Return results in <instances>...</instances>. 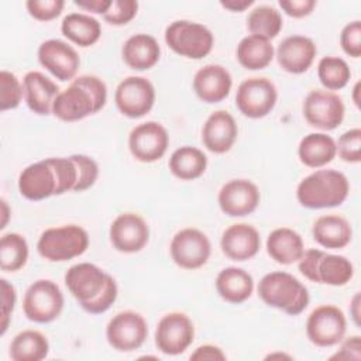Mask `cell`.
<instances>
[{
	"instance_id": "obj_30",
	"label": "cell",
	"mask_w": 361,
	"mask_h": 361,
	"mask_svg": "<svg viewBox=\"0 0 361 361\" xmlns=\"http://www.w3.org/2000/svg\"><path fill=\"white\" fill-rule=\"evenodd\" d=\"M61 32L75 45L87 48L100 39L102 25L90 14L69 13L61 23Z\"/></svg>"
},
{
	"instance_id": "obj_22",
	"label": "cell",
	"mask_w": 361,
	"mask_h": 361,
	"mask_svg": "<svg viewBox=\"0 0 361 361\" xmlns=\"http://www.w3.org/2000/svg\"><path fill=\"white\" fill-rule=\"evenodd\" d=\"M192 86L203 103L214 104L223 102L230 94L233 78L223 65L207 63L196 71Z\"/></svg>"
},
{
	"instance_id": "obj_11",
	"label": "cell",
	"mask_w": 361,
	"mask_h": 361,
	"mask_svg": "<svg viewBox=\"0 0 361 361\" xmlns=\"http://www.w3.org/2000/svg\"><path fill=\"white\" fill-rule=\"evenodd\" d=\"M155 96V87L149 79L127 76L116 87L114 103L123 116L141 118L154 107Z\"/></svg>"
},
{
	"instance_id": "obj_14",
	"label": "cell",
	"mask_w": 361,
	"mask_h": 361,
	"mask_svg": "<svg viewBox=\"0 0 361 361\" xmlns=\"http://www.w3.org/2000/svg\"><path fill=\"white\" fill-rule=\"evenodd\" d=\"M169 147V134L158 121H145L135 126L128 134L131 155L144 164L161 159Z\"/></svg>"
},
{
	"instance_id": "obj_53",
	"label": "cell",
	"mask_w": 361,
	"mask_h": 361,
	"mask_svg": "<svg viewBox=\"0 0 361 361\" xmlns=\"http://www.w3.org/2000/svg\"><path fill=\"white\" fill-rule=\"evenodd\" d=\"M1 214H3V220H1L0 228L3 230V228L7 226V223H8V216H10V209H8V204H7V202H6L4 199H1Z\"/></svg>"
},
{
	"instance_id": "obj_28",
	"label": "cell",
	"mask_w": 361,
	"mask_h": 361,
	"mask_svg": "<svg viewBox=\"0 0 361 361\" xmlns=\"http://www.w3.org/2000/svg\"><path fill=\"white\" fill-rule=\"evenodd\" d=\"M267 252L278 264L290 265L298 262L305 251L302 235L289 227L272 230L267 238Z\"/></svg>"
},
{
	"instance_id": "obj_27",
	"label": "cell",
	"mask_w": 361,
	"mask_h": 361,
	"mask_svg": "<svg viewBox=\"0 0 361 361\" xmlns=\"http://www.w3.org/2000/svg\"><path fill=\"white\" fill-rule=\"evenodd\" d=\"M214 285L219 296L233 305L245 302L254 292L252 275L238 267L223 268L217 274Z\"/></svg>"
},
{
	"instance_id": "obj_50",
	"label": "cell",
	"mask_w": 361,
	"mask_h": 361,
	"mask_svg": "<svg viewBox=\"0 0 361 361\" xmlns=\"http://www.w3.org/2000/svg\"><path fill=\"white\" fill-rule=\"evenodd\" d=\"M73 3L75 6H78L85 11L103 16L109 10L111 0H75Z\"/></svg>"
},
{
	"instance_id": "obj_34",
	"label": "cell",
	"mask_w": 361,
	"mask_h": 361,
	"mask_svg": "<svg viewBox=\"0 0 361 361\" xmlns=\"http://www.w3.org/2000/svg\"><path fill=\"white\" fill-rule=\"evenodd\" d=\"M354 276L353 262L337 254L322 252L316 265V283L330 285V286H344Z\"/></svg>"
},
{
	"instance_id": "obj_1",
	"label": "cell",
	"mask_w": 361,
	"mask_h": 361,
	"mask_svg": "<svg viewBox=\"0 0 361 361\" xmlns=\"http://www.w3.org/2000/svg\"><path fill=\"white\" fill-rule=\"evenodd\" d=\"M107 102V86L94 75H80L61 90L54 100L52 114L61 121L72 123L100 111Z\"/></svg>"
},
{
	"instance_id": "obj_54",
	"label": "cell",
	"mask_w": 361,
	"mask_h": 361,
	"mask_svg": "<svg viewBox=\"0 0 361 361\" xmlns=\"http://www.w3.org/2000/svg\"><path fill=\"white\" fill-rule=\"evenodd\" d=\"M358 92H360V82H357L353 87V102L357 107H360V99H358Z\"/></svg>"
},
{
	"instance_id": "obj_15",
	"label": "cell",
	"mask_w": 361,
	"mask_h": 361,
	"mask_svg": "<svg viewBox=\"0 0 361 361\" xmlns=\"http://www.w3.org/2000/svg\"><path fill=\"white\" fill-rule=\"evenodd\" d=\"M109 275V272L92 262H79L65 272L63 279L68 290L83 309L103 292Z\"/></svg>"
},
{
	"instance_id": "obj_43",
	"label": "cell",
	"mask_w": 361,
	"mask_h": 361,
	"mask_svg": "<svg viewBox=\"0 0 361 361\" xmlns=\"http://www.w3.org/2000/svg\"><path fill=\"white\" fill-rule=\"evenodd\" d=\"M28 14L38 21H51L61 16L65 1L63 0H28L25 1Z\"/></svg>"
},
{
	"instance_id": "obj_2",
	"label": "cell",
	"mask_w": 361,
	"mask_h": 361,
	"mask_svg": "<svg viewBox=\"0 0 361 361\" xmlns=\"http://www.w3.org/2000/svg\"><path fill=\"white\" fill-rule=\"evenodd\" d=\"M350 193L347 176L337 169H316L296 188V199L306 209H330L345 202Z\"/></svg>"
},
{
	"instance_id": "obj_4",
	"label": "cell",
	"mask_w": 361,
	"mask_h": 361,
	"mask_svg": "<svg viewBox=\"0 0 361 361\" xmlns=\"http://www.w3.org/2000/svg\"><path fill=\"white\" fill-rule=\"evenodd\" d=\"M89 247L87 231L78 224H63L44 230L37 241L38 254L51 262H65L80 257Z\"/></svg>"
},
{
	"instance_id": "obj_39",
	"label": "cell",
	"mask_w": 361,
	"mask_h": 361,
	"mask_svg": "<svg viewBox=\"0 0 361 361\" xmlns=\"http://www.w3.org/2000/svg\"><path fill=\"white\" fill-rule=\"evenodd\" d=\"M24 97L23 82L10 71L0 72V110L17 109Z\"/></svg>"
},
{
	"instance_id": "obj_20",
	"label": "cell",
	"mask_w": 361,
	"mask_h": 361,
	"mask_svg": "<svg viewBox=\"0 0 361 361\" xmlns=\"http://www.w3.org/2000/svg\"><path fill=\"white\" fill-rule=\"evenodd\" d=\"M18 192L27 200H44L56 195V176L48 158L27 165L18 175Z\"/></svg>"
},
{
	"instance_id": "obj_16",
	"label": "cell",
	"mask_w": 361,
	"mask_h": 361,
	"mask_svg": "<svg viewBox=\"0 0 361 361\" xmlns=\"http://www.w3.org/2000/svg\"><path fill=\"white\" fill-rule=\"evenodd\" d=\"M37 56L39 65L61 82H72L80 66V58L76 49L69 42L58 38L41 42Z\"/></svg>"
},
{
	"instance_id": "obj_35",
	"label": "cell",
	"mask_w": 361,
	"mask_h": 361,
	"mask_svg": "<svg viewBox=\"0 0 361 361\" xmlns=\"http://www.w3.org/2000/svg\"><path fill=\"white\" fill-rule=\"evenodd\" d=\"M283 27V20L281 11L268 4H261L254 7L247 17V28L250 34L258 35L267 39H274L278 37Z\"/></svg>"
},
{
	"instance_id": "obj_49",
	"label": "cell",
	"mask_w": 361,
	"mask_h": 361,
	"mask_svg": "<svg viewBox=\"0 0 361 361\" xmlns=\"http://www.w3.org/2000/svg\"><path fill=\"white\" fill-rule=\"evenodd\" d=\"M193 361H224L226 360V354L223 353V350L217 345L213 344H203L199 345L189 357Z\"/></svg>"
},
{
	"instance_id": "obj_47",
	"label": "cell",
	"mask_w": 361,
	"mask_h": 361,
	"mask_svg": "<svg viewBox=\"0 0 361 361\" xmlns=\"http://www.w3.org/2000/svg\"><path fill=\"white\" fill-rule=\"evenodd\" d=\"M338 350L330 357V360H355L361 358V337L350 336L344 337L340 343Z\"/></svg>"
},
{
	"instance_id": "obj_8",
	"label": "cell",
	"mask_w": 361,
	"mask_h": 361,
	"mask_svg": "<svg viewBox=\"0 0 361 361\" xmlns=\"http://www.w3.org/2000/svg\"><path fill=\"white\" fill-rule=\"evenodd\" d=\"M278 102V90L268 78H248L243 80L235 92V106L248 118L268 116Z\"/></svg>"
},
{
	"instance_id": "obj_17",
	"label": "cell",
	"mask_w": 361,
	"mask_h": 361,
	"mask_svg": "<svg viewBox=\"0 0 361 361\" xmlns=\"http://www.w3.org/2000/svg\"><path fill=\"white\" fill-rule=\"evenodd\" d=\"M111 245L124 254L141 251L149 241V227L142 216L134 212L120 213L110 224Z\"/></svg>"
},
{
	"instance_id": "obj_23",
	"label": "cell",
	"mask_w": 361,
	"mask_h": 361,
	"mask_svg": "<svg viewBox=\"0 0 361 361\" xmlns=\"http://www.w3.org/2000/svg\"><path fill=\"white\" fill-rule=\"evenodd\" d=\"M238 135V126L227 110L213 111L202 127V142L213 154L228 152Z\"/></svg>"
},
{
	"instance_id": "obj_44",
	"label": "cell",
	"mask_w": 361,
	"mask_h": 361,
	"mask_svg": "<svg viewBox=\"0 0 361 361\" xmlns=\"http://www.w3.org/2000/svg\"><path fill=\"white\" fill-rule=\"evenodd\" d=\"M340 45L345 55L351 58L361 56V21L354 20L347 23L340 34Z\"/></svg>"
},
{
	"instance_id": "obj_18",
	"label": "cell",
	"mask_w": 361,
	"mask_h": 361,
	"mask_svg": "<svg viewBox=\"0 0 361 361\" xmlns=\"http://www.w3.org/2000/svg\"><path fill=\"white\" fill-rule=\"evenodd\" d=\"M261 200L258 186L250 179H231L217 195L220 210L230 217H244L257 210Z\"/></svg>"
},
{
	"instance_id": "obj_36",
	"label": "cell",
	"mask_w": 361,
	"mask_h": 361,
	"mask_svg": "<svg viewBox=\"0 0 361 361\" xmlns=\"http://www.w3.org/2000/svg\"><path fill=\"white\" fill-rule=\"evenodd\" d=\"M28 243L18 233H7L0 238V268L4 272L20 271L28 259Z\"/></svg>"
},
{
	"instance_id": "obj_31",
	"label": "cell",
	"mask_w": 361,
	"mask_h": 361,
	"mask_svg": "<svg viewBox=\"0 0 361 361\" xmlns=\"http://www.w3.org/2000/svg\"><path fill=\"white\" fill-rule=\"evenodd\" d=\"M168 166L175 178L180 180H193L206 172L207 157L197 147L183 145L171 154Z\"/></svg>"
},
{
	"instance_id": "obj_55",
	"label": "cell",
	"mask_w": 361,
	"mask_h": 361,
	"mask_svg": "<svg viewBox=\"0 0 361 361\" xmlns=\"http://www.w3.org/2000/svg\"><path fill=\"white\" fill-rule=\"evenodd\" d=\"M274 357H278V358H288V360H290V355L283 354V353H274V354H269L267 358H274Z\"/></svg>"
},
{
	"instance_id": "obj_5",
	"label": "cell",
	"mask_w": 361,
	"mask_h": 361,
	"mask_svg": "<svg viewBox=\"0 0 361 361\" xmlns=\"http://www.w3.org/2000/svg\"><path fill=\"white\" fill-rule=\"evenodd\" d=\"M165 44L188 59H203L214 45L213 32L203 24L190 20H176L165 28Z\"/></svg>"
},
{
	"instance_id": "obj_3",
	"label": "cell",
	"mask_w": 361,
	"mask_h": 361,
	"mask_svg": "<svg viewBox=\"0 0 361 361\" xmlns=\"http://www.w3.org/2000/svg\"><path fill=\"white\" fill-rule=\"evenodd\" d=\"M257 290L267 306L282 310L289 316L300 314L310 300L307 288L296 276L285 271L265 274L258 282Z\"/></svg>"
},
{
	"instance_id": "obj_42",
	"label": "cell",
	"mask_w": 361,
	"mask_h": 361,
	"mask_svg": "<svg viewBox=\"0 0 361 361\" xmlns=\"http://www.w3.org/2000/svg\"><path fill=\"white\" fill-rule=\"evenodd\" d=\"M138 13V1L135 0H111L109 10L103 14V20L111 25H126Z\"/></svg>"
},
{
	"instance_id": "obj_24",
	"label": "cell",
	"mask_w": 361,
	"mask_h": 361,
	"mask_svg": "<svg viewBox=\"0 0 361 361\" xmlns=\"http://www.w3.org/2000/svg\"><path fill=\"white\" fill-rule=\"evenodd\" d=\"M23 86L24 100L32 113L38 116H48L52 113L54 100L61 92L59 86L52 79L39 71H30L23 78Z\"/></svg>"
},
{
	"instance_id": "obj_52",
	"label": "cell",
	"mask_w": 361,
	"mask_h": 361,
	"mask_svg": "<svg viewBox=\"0 0 361 361\" xmlns=\"http://www.w3.org/2000/svg\"><path fill=\"white\" fill-rule=\"evenodd\" d=\"M360 303H361V299H360V292H357L353 299L350 300V316L354 322V324L357 327H360Z\"/></svg>"
},
{
	"instance_id": "obj_48",
	"label": "cell",
	"mask_w": 361,
	"mask_h": 361,
	"mask_svg": "<svg viewBox=\"0 0 361 361\" xmlns=\"http://www.w3.org/2000/svg\"><path fill=\"white\" fill-rule=\"evenodd\" d=\"M278 4L286 16L303 18L313 13L317 3L314 0H279Z\"/></svg>"
},
{
	"instance_id": "obj_13",
	"label": "cell",
	"mask_w": 361,
	"mask_h": 361,
	"mask_svg": "<svg viewBox=\"0 0 361 361\" xmlns=\"http://www.w3.org/2000/svg\"><path fill=\"white\" fill-rule=\"evenodd\" d=\"M195 340V326L182 312L164 314L155 329V345L166 355L183 354Z\"/></svg>"
},
{
	"instance_id": "obj_26",
	"label": "cell",
	"mask_w": 361,
	"mask_h": 361,
	"mask_svg": "<svg viewBox=\"0 0 361 361\" xmlns=\"http://www.w3.org/2000/svg\"><path fill=\"white\" fill-rule=\"evenodd\" d=\"M313 240L327 250H341L353 240V228L348 220L340 214H323L312 226Z\"/></svg>"
},
{
	"instance_id": "obj_32",
	"label": "cell",
	"mask_w": 361,
	"mask_h": 361,
	"mask_svg": "<svg viewBox=\"0 0 361 361\" xmlns=\"http://www.w3.org/2000/svg\"><path fill=\"white\" fill-rule=\"evenodd\" d=\"M235 56L243 68L248 71H259L272 62L275 58V48L269 39L250 34L238 42Z\"/></svg>"
},
{
	"instance_id": "obj_33",
	"label": "cell",
	"mask_w": 361,
	"mask_h": 361,
	"mask_svg": "<svg viewBox=\"0 0 361 361\" xmlns=\"http://www.w3.org/2000/svg\"><path fill=\"white\" fill-rule=\"evenodd\" d=\"M49 353V343L45 334L27 329L14 336L10 343V358L13 361H41Z\"/></svg>"
},
{
	"instance_id": "obj_6",
	"label": "cell",
	"mask_w": 361,
	"mask_h": 361,
	"mask_svg": "<svg viewBox=\"0 0 361 361\" xmlns=\"http://www.w3.org/2000/svg\"><path fill=\"white\" fill-rule=\"evenodd\" d=\"M63 305V293L54 281L37 279L24 293L23 312L30 322L47 324L61 316Z\"/></svg>"
},
{
	"instance_id": "obj_25",
	"label": "cell",
	"mask_w": 361,
	"mask_h": 361,
	"mask_svg": "<svg viewBox=\"0 0 361 361\" xmlns=\"http://www.w3.org/2000/svg\"><path fill=\"white\" fill-rule=\"evenodd\" d=\"M121 58L124 63L134 71H148L158 63L161 58V47L152 35L138 32L124 41L121 47Z\"/></svg>"
},
{
	"instance_id": "obj_9",
	"label": "cell",
	"mask_w": 361,
	"mask_h": 361,
	"mask_svg": "<svg viewBox=\"0 0 361 361\" xmlns=\"http://www.w3.org/2000/svg\"><path fill=\"white\" fill-rule=\"evenodd\" d=\"M345 331V314L334 305H320L307 316L306 336L317 347L337 345L344 338Z\"/></svg>"
},
{
	"instance_id": "obj_51",
	"label": "cell",
	"mask_w": 361,
	"mask_h": 361,
	"mask_svg": "<svg viewBox=\"0 0 361 361\" xmlns=\"http://www.w3.org/2000/svg\"><path fill=\"white\" fill-rule=\"evenodd\" d=\"M254 4V0H223L220 1V6L230 10V11H234V13H241V11H245L248 7H251Z\"/></svg>"
},
{
	"instance_id": "obj_21",
	"label": "cell",
	"mask_w": 361,
	"mask_h": 361,
	"mask_svg": "<svg viewBox=\"0 0 361 361\" xmlns=\"http://www.w3.org/2000/svg\"><path fill=\"white\" fill-rule=\"evenodd\" d=\"M223 254L237 262L254 258L261 248L259 231L248 223H235L228 226L220 238Z\"/></svg>"
},
{
	"instance_id": "obj_19",
	"label": "cell",
	"mask_w": 361,
	"mask_h": 361,
	"mask_svg": "<svg viewBox=\"0 0 361 361\" xmlns=\"http://www.w3.org/2000/svg\"><path fill=\"white\" fill-rule=\"evenodd\" d=\"M317 47L314 41L306 35H289L283 38L275 49V58L282 71L300 75L305 73L314 62Z\"/></svg>"
},
{
	"instance_id": "obj_7",
	"label": "cell",
	"mask_w": 361,
	"mask_h": 361,
	"mask_svg": "<svg viewBox=\"0 0 361 361\" xmlns=\"http://www.w3.org/2000/svg\"><path fill=\"white\" fill-rule=\"evenodd\" d=\"M302 111L307 124L322 131H331L343 123L345 106L336 92L313 89L306 94Z\"/></svg>"
},
{
	"instance_id": "obj_45",
	"label": "cell",
	"mask_w": 361,
	"mask_h": 361,
	"mask_svg": "<svg viewBox=\"0 0 361 361\" xmlns=\"http://www.w3.org/2000/svg\"><path fill=\"white\" fill-rule=\"evenodd\" d=\"M117 295H118L117 282L111 275H109V279H107V283H106L103 292L97 296L96 300L86 305L83 307V310L90 313V314H102V313L107 312L111 307V305L117 299Z\"/></svg>"
},
{
	"instance_id": "obj_29",
	"label": "cell",
	"mask_w": 361,
	"mask_h": 361,
	"mask_svg": "<svg viewBox=\"0 0 361 361\" xmlns=\"http://www.w3.org/2000/svg\"><path fill=\"white\" fill-rule=\"evenodd\" d=\"M337 155L336 140L327 133H310L298 145L299 161L309 168H322Z\"/></svg>"
},
{
	"instance_id": "obj_40",
	"label": "cell",
	"mask_w": 361,
	"mask_h": 361,
	"mask_svg": "<svg viewBox=\"0 0 361 361\" xmlns=\"http://www.w3.org/2000/svg\"><path fill=\"white\" fill-rule=\"evenodd\" d=\"M336 148L341 161L358 164L361 161V128L355 127L344 131L336 141Z\"/></svg>"
},
{
	"instance_id": "obj_37",
	"label": "cell",
	"mask_w": 361,
	"mask_h": 361,
	"mask_svg": "<svg viewBox=\"0 0 361 361\" xmlns=\"http://www.w3.org/2000/svg\"><path fill=\"white\" fill-rule=\"evenodd\" d=\"M317 78L326 90L336 92L347 86L351 79V69L340 56H323L317 63Z\"/></svg>"
},
{
	"instance_id": "obj_12",
	"label": "cell",
	"mask_w": 361,
	"mask_h": 361,
	"mask_svg": "<svg viewBox=\"0 0 361 361\" xmlns=\"http://www.w3.org/2000/svg\"><path fill=\"white\" fill-rule=\"evenodd\" d=\"M169 252L178 267L192 271L206 265L212 254V244L202 230L185 227L172 237Z\"/></svg>"
},
{
	"instance_id": "obj_10",
	"label": "cell",
	"mask_w": 361,
	"mask_h": 361,
	"mask_svg": "<svg viewBox=\"0 0 361 361\" xmlns=\"http://www.w3.org/2000/svg\"><path fill=\"white\" fill-rule=\"evenodd\" d=\"M148 337V323L134 310L116 313L106 326V338L110 347L121 353L138 350Z\"/></svg>"
},
{
	"instance_id": "obj_41",
	"label": "cell",
	"mask_w": 361,
	"mask_h": 361,
	"mask_svg": "<svg viewBox=\"0 0 361 361\" xmlns=\"http://www.w3.org/2000/svg\"><path fill=\"white\" fill-rule=\"evenodd\" d=\"M72 158L75 159L78 166V183L75 192H83L96 183L99 178V165L89 155L73 154Z\"/></svg>"
},
{
	"instance_id": "obj_38",
	"label": "cell",
	"mask_w": 361,
	"mask_h": 361,
	"mask_svg": "<svg viewBox=\"0 0 361 361\" xmlns=\"http://www.w3.org/2000/svg\"><path fill=\"white\" fill-rule=\"evenodd\" d=\"M56 176V195L75 192L78 183V166L72 155L48 158Z\"/></svg>"
},
{
	"instance_id": "obj_46",
	"label": "cell",
	"mask_w": 361,
	"mask_h": 361,
	"mask_svg": "<svg viewBox=\"0 0 361 361\" xmlns=\"http://www.w3.org/2000/svg\"><path fill=\"white\" fill-rule=\"evenodd\" d=\"M1 331L0 334L4 336L7 331V327L10 324V319L17 302V290L13 283H10L7 279L1 278Z\"/></svg>"
}]
</instances>
